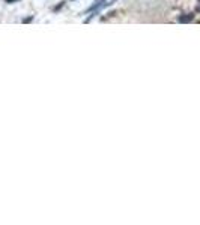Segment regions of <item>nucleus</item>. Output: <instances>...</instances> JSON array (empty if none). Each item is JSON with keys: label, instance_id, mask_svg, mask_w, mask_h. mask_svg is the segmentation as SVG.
I'll return each instance as SVG.
<instances>
[{"label": "nucleus", "instance_id": "f257e3e1", "mask_svg": "<svg viewBox=\"0 0 200 225\" xmlns=\"http://www.w3.org/2000/svg\"><path fill=\"white\" fill-rule=\"evenodd\" d=\"M178 20H179V23H191L194 20V14H185L182 17H179Z\"/></svg>", "mask_w": 200, "mask_h": 225}, {"label": "nucleus", "instance_id": "f03ea898", "mask_svg": "<svg viewBox=\"0 0 200 225\" xmlns=\"http://www.w3.org/2000/svg\"><path fill=\"white\" fill-rule=\"evenodd\" d=\"M62 3H63V2H62ZM62 3H60V5H57V6H56V8H54V11H59V9H60L62 6H63V5H62Z\"/></svg>", "mask_w": 200, "mask_h": 225}, {"label": "nucleus", "instance_id": "7ed1b4c3", "mask_svg": "<svg viewBox=\"0 0 200 225\" xmlns=\"http://www.w3.org/2000/svg\"><path fill=\"white\" fill-rule=\"evenodd\" d=\"M32 18H33V17H29V18H26V20H24V23H30V21H32Z\"/></svg>", "mask_w": 200, "mask_h": 225}, {"label": "nucleus", "instance_id": "20e7f679", "mask_svg": "<svg viewBox=\"0 0 200 225\" xmlns=\"http://www.w3.org/2000/svg\"><path fill=\"white\" fill-rule=\"evenodd\" d=\"M8 3H12V2H18V0H6Z\"/></svg>", "mask_w": 200, "mask_h": 225}]
</instances>
